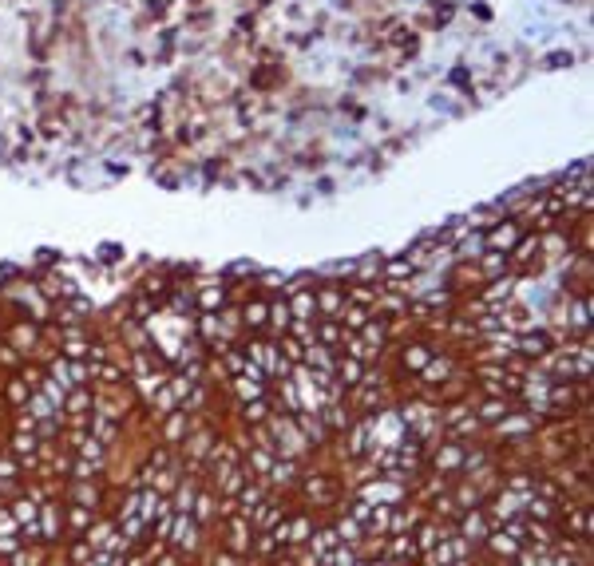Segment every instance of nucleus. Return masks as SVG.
Returning <instances> with one entry per match:
<instances>
[{
	"label": "nucleus",
	"mask_w": 594,
	"mask_h": 566,
	"mask_svg": "<svg viewBox=\"0 0 594 566\" xmlns=\"http://www.w3.org/2000/svg\"><path fill=\"white\" fill-rule=\"evenodd\" d=\"M246 321H250V325H262V321H266V309H262V305H250V309H246Z\"/></svg>",
	"instance_id": "f257e3e1"
}]
</instances>
